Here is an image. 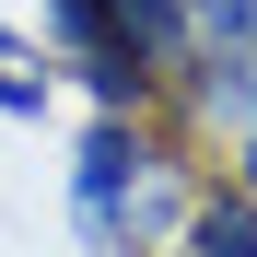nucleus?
Returning a JSON list of instances; mask_svg holds the SVG:
<instances>
[{"mask_svg":"<svg viewBox=\"0 0 257 257\" xmlns=\"http://www.w3.org/2000/svg\"><path fill=\"white\" fill-rule=\"evenodd\" d=\"M176 222H187V257H257V199H245V187H210V199H187Z\"/></svg>","mask_w":257,"mask_h":257,"instance_id":"obj_4","label":"nucleus"},{"mask_svg":"<svg viewBox=\"0 0 257 257\" xmlns=\"http://www.w3.org/2000/svg\"><path fill=\"white\" fill-rule=\"evenodd\" d=\"M176 12H187V59H199V70L257 59V0H176Z\"/></svg>","mask_w":257,"mask_h":257,"instance_id":"obj_3","label":"nucleus"},{"mask_svg":"<svg viewBox=\"0 0 257 257\" xmlns=\"http://www.w3.org/2000/svg\"><path fill=\"white\" fill-rule=\"evenodd\" d=\"M70 210H82V234H94L105 257H141L164 210H187L176 176H164V152L141 141V117H94L82 128V164H70Z\"/></svg>","mask_w":257,"mask_h":257,"instance_id":"obj_1","label":"nucleus"},{"mask_svg":"<svg viewBox=\"0 0 257 257\" xmlns=\"http://www.w3.org/2000/svg\"><path fill=\"white\" fill-rule=\"evenodd\" d=\"M47 82H59V59L0 24V117H47Z\"/></svg>","mask_w":257,"mask_h":257,"instance_id":"obj_5","label":"nucleus"},{"mask_svg":"<svg viewBox=\"0 0 257 257\" xmlns=\"http://www.w3.org/2000/svg\"><path fill=\"white\" fill-rule=\"evenodd\" d=\"M234 128H245V199H257V105H245V117H234Z\"/></svg>","mask_w":257,"mask_h":257,"instance_id":"obj_6","label":"nucleus"},{"mask_svg":"<svg viewBox=\"0 0 257 257\" xmlns=\"http://www.w3.org/2000/svg\"><path fill=\"white\" fill-rule=\"evenodd\" d=\"M94 12H105V35H117V47L141 59L152 82L187 59V12H176V0H94Z\"/></svg>","mask_w":257,"mask_h":257,"instance_id":"obj_2","label":"nucleus"}]
</instances>
